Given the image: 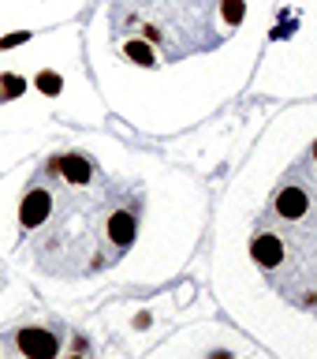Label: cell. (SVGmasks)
Segmentation results:
<instances>
[{"label":"cell","instance_id":"4","mask_svg":"<svg viewBox=\"0 0 317 359\" xmlns=\"http://www.w3.org/2000/svg\"><path fill=\"white\" fill-rule=\"evenodd\" d=\"M251 255H254L258 266L276 269L280 262H284V240H280V236H273V232H262V236H254Z\"/></svg>","mask_w":317,"mask_h":359},{"label":"cell","instance_id":"2","mask_svg":"<svg viewBox=\"0 0 317 359\" xmlns=\"http://www.w3.org/2000/svg\"><path fill=\"white\" fill-rule=\"evenodd\" d=\"M15 344L27 359H56V352H60V337L52 330H19Z\"/></svg>","mask_w":317,"mask_h":359},{"label":"cell","instance_id":"1","mask_svg":"<svg viewBox=\"0 0 317 359\" xmlns=\"http://www.w3.org/2000/svg\"><path fill=\"white\" fill-rule=\"evenodd\" d=\"M52 206H56L52 191L45 184H30L27 195H22V210H19L22 229H41V224L52 217Z\"/></svg>","mask_w":317,"mask_h":359},{"label":"cell","instance_id":"8","mask_svg":"<svg viewBox=\"0 0 317 359\" xmlns=\"http://www.w3.org/2000/svg\"><path fill=\"white\" fill-rule=\"evenodd\" d=\"M314 157H317V142H314Z\"/></svg>","mask_w":317,"mask_h":359},{"label":"cell","instance_id":"6","mask_svg":"<svg viewBox=\"0 0 317 359\" xmlns=\"http://www.w3.org/2000/svg\"><path fill=\"white\" fill-rule=\"evenodd\" d=\"M127 56H134L139 64H153V49H146V45H139V41L127 45Z\"/></svg>","mask_w":317,"mask_h":359},{"label":"cell","instance_id":"9","mask_svg":"<svg viewBox=\"0 0 317 359\" xmlns=\"http://www.w3.org/2000/svg\"><path fill=\"white\" fill-rule=\"evenodd\" d=\"M71 359H83V355H71Z\"/></svg>","mask_w":317,"mask_h":359},{"label":"cell","instance_id":"5","mask_svg":"<svg viewBox=\"0 0 317 359\" xmlns=\"http://www.w3.org/2000/svg\"><path fill=\"white\" fill-rule=\"evenodd\" d=\"M134 232H139V217H134L131 210H116L108 217V240L116 251H127L131 240H134Z\"/></svg>","mask_w":317,"mask_h":359},{"label":"cell","instance_id":"7","mask_svg":"<svg viewBox=\"0 0 317 359\" xmlns=\"http://www.w3.org/2000/svg\"><path fill=\"white\" fill-rule=\"evenodd\" d=\"M224 19L235 27V22L243 19V0H228V4H224Z\"/></svg>","mask_w":317,"mask_h":359},{"label":"cell","instance_id":"3","mask_svg":"<svg viewBox=\"0 0 317 359\" xmlns=\"http://www.w3.org/2000/svg\"><path fill=\"white\" fill-rule=\"evenodd\" d=\"M273 210L284 221H302L310 213V198H307V191H302V187L288 184V187H280V195L273 198Z\"/></svg>","mask_w":317,"mask_h":359}]
</instances>
